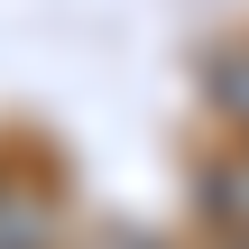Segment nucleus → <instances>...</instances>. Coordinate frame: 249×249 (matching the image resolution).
Returning <instances> with one entry per match:
<instances>
[{
    "label": "nucleus",
    "mask_w": 249,
    "mask_h": 249,
    "mask_svg": "<svg viewBox=\"0 0 249 249\" xmlns=\"http://www.w3.org/2000/svg\"><path fill=\"white\" fill-rule=\"evenodd\" d=\"M0 249H46V213L28 194H0Z\"/></svg>",
    "instance_id": "nucleus-1"
},
{
    "label": "nucleus",
    "mask_w": 249,
    "mask_h": 249,
    "mask_svg": "<svg viewBox=\"0 0 249 249\" xmlns=\"http://www.w3.org/2000/svg\"><path fill=\"white\" fill-rule=\"evenodd\" d=\"M213 102H222V111H231V120L249 129V46H240V55H222V65H213Z\"/></svg>",
    "instance_id": "nucleus-2"
},
{
    "label": "nucleus",
    "mask_w": 249,
    "mask_h": 249,
    "mask_svg": "<svg viewBox=\"0 0 249 249\" xmlns=\"http://www.w3.org/2000/svg\"><path fill=\"white\" fill-rule=\"evenodd\" d=\"M102 249H129V240H102Z\"/></svg>",
    "instance_id": "nucleus-3"
}]
</instances>
